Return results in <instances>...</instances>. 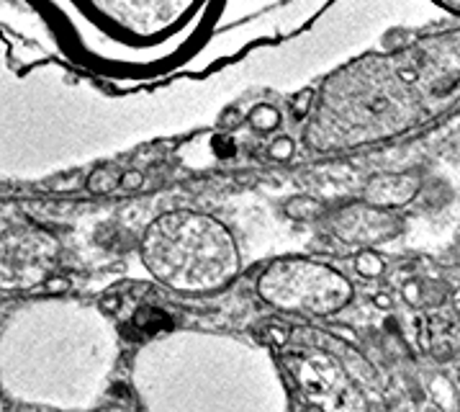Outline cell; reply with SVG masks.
<instances>
[{"mask_svg": "<svg viewBox=\"0 0 460 412\" xmlns=\"http://www.w3.org/2000/svg\"><path fill=\"white\" fill-rule=\"evenodd\" d=\"M419 194V178L414 173H378L368 178L363 188V201L381 206V209L399 211Z\"/></svg>", "mask_w": 460, "mask_h": 412, "instance_id": "obj_4", "label": "cell"}, {"mask_svg": "<svg viewBox=\"0 0 460 412\" xmlns=\"http://www.w3.org/2000/svg\"><path fill=\"white\" fill-rule=\"evenodd\" d=\"M253 121L262 129H265V127H278V111L262 106V108H257V111L253 113Z\"/></svg>", "mask_w": 460, "mask_h": 412, "instance_id": "obj_7", "label": "cell"}, {"mask_svg": "<svg viewBox=\"0 0 460 412\" xmlns=\"http://www.w3.org/2000/svg\"><path fill=\"white\" fill-rule=\"evenodd\" d=\"M327 230L334 240L352 247H376L401 232V217L394 209H381L368 201L345 204L329 211Z\"/></svg>", "mask_w": 460, "mask_h": 412, "instance_id": "obj_3", "label": "cell"}, {"mask_svg": "<svg viewBox=\"0 0 460 412\" xmlns=\"http://www.w3.org/2000/svg\"><path fill=\"white\" fill-rule=\"evenodd\" d=\"M286 211H288L293 219H314L319 214V201H314L309 196H296L286 204Z\"/></svg>", "mask_w": 460, "mask_h": 412, "instance_id": "obj_6", "label": "cell"}, {"mask_svg": "<svg viewBox=\"0 0 460 412\" xmlns=\"http://www.w3.org/2000/svg\"><path fill=\"white\" fill-rule=\"evenodd\" d=\"M255 292L267 307L283 315L329 317L347 307L352 284L329 263L283 255L260 270Z\"/></svg>", "mask_w": 460, "mask_h": 412, "instance_id": "obj_2", "label": "cell"}, {"mask_svg": "<svg viewBox=\"0 0 460 412\" xmlns=\"http://www.w3.org/2000/svg\"><path fill=\"white\" fill-rule=\"evenodd\" d=\"M141 266L157 284L183 296L224 292L242 270L234 235L222 219L203 211H165L144 227Z\"/></svg>", "mask_w": 460, "mask_h": 412, "instance_id": "obj_1", "label": "cell"}, {"mask_svg": "<svg viewBox=\"0 0 460 412\" xmlns=\"http://www.w3.org/2000/svg\"><path fill=\"white\" fill-rule=\"evenodd\" d=\"M355 270L363 278H378L383 276L386 263H383V258L373 247H360V253L355 255Z\"/></svg>", "mask_w": 460, "mask_h": 412, "instance_id": "obj_5", "label": "cell"}]
</instances>
